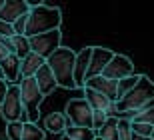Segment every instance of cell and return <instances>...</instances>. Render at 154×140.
I'll list each match as a JSON object with an SVG mask.
<instances>
[{"mask_svg":"<svg viewBox=\"0 0 154 140\" xmlns=\"http://www.w3.org/2000/svg\"><path fill=\"white\" fill-rule=\"evenodd\" d=\"M106 114H108V118H118V108H116V102H112V104H110L108 106V110H106Z\"/></svg>","mask_w":154,"mask_h":140,"instance_id":"cell-30","label":"cell"},{"mask_svg":"<svg viewBox=\"0 0 154 140\" xmlns=\"http://www.w3.org/2000/svg\"><path fill=\"white\" fill-rule=\"evenodd\" d=\"M8 88H10V84L6 80H0V106H2V102H4L6 94H8Z\"/></svg>","mask_w":154,"mask_h":140,"instance_id":"cell-29","label":"cell"},{"mask_svg":"<svg viewBox=\"0 0 154 140\" xmlns=\"http://www.w3.org/2000/svg\"><path fill=\"white\" fill-rule=\"evenodd\" d=\"M64 114L68 118L70 126H82V128H92L94 126V110L84 98H72L66 102ZM94 130V128H92Z\"/></svg>","mask_w":154,"mask_h":140,"instance_id":"cell-4","label":"cell"},{"mask_svg":"<svg viewBox=\"0 0 154 140\" xmlns=\"http://www.w3.org/2000/svg\"><path fill=\"white\" fill-rule=\"evenodd\" d=\"M0 114L6 122H20L24 114V104H22V96H20V86L18 84H10L8 94H6L2 106H0Z\"/></svg>","mask_w":154,"mask_h":140,"instance_id":"cell-6","label":"cell"},{"mask_svg":"<svg viewBox=\"0 0 154 140\" xmlns=\"http://www.w3.org/2000/svg\"><path fill=\"white\" fill-rule=\"evenodd\" d=\"M10 54H12V52L8 50L6 46H2V44H0V62H4V60H6V58H8Z\"/></svg>","mask_w":154,"mask_h":140,"instance_id":"cell-31","label":"cell"},{"mask_svg":"<svg viewBox=\"0 0 154 140\" xmlns=\"http://www.w3.org/2000/svg\"><path fill=\"white\" fill-rule=\"evenodd\" d=\"M84 88L96 90L100 94H104L106 98H110L112 102H118V82L114 80H108L106 76H94V78L86 80Z\"/></svg>","mask_w":154,"mask_h":140,"instance_id":"cell-12","label":"cell"},{"mask_svg":"<svg viewBox=\"0 0 154 140\" xmlns=\"http://www.w3.org/2000/svg\"><path fill=\"white\" fill-rule=\"evenodd\" d=\"M44 64H46V60L42 58V56L30 52L26 58H22V64H20V74H22V78H34L36 72H38Z\"/></svg>","mask_w":154,"mask_h":140,"instance_id":"cell-15","label":"cell"},{"mask_svg":"<svg viewBox=\"0 0 154 140\" xmlns=\"http://www.w3.org/2000/svg\"><path fill=\"white\" fill-rule=\"evenodd\" d=\"M84 100L92 106V110H108V106L112 104L110 98H106L104 94L96 92V90H90V88H84Z\"/></svg>","mask_w":154,"mask_h":140,"instance_id":"cell-17","label":"cell"},{"mask_svg":"<svg viewBox=\"0 0 154 140\" xmlns=\"http://www.w3.org/2000/svg\"><path fill=\"white\" fill-rule=\"evenodd\" d=\"M0 80H6V76H4V70H2V66H0Z\"/></svg>","mask_w":154,"mask_h":140,"instance_id":"cell-33","label":"cell"},{"mask_svg":"<svg viewBox=\"0 0 154 140\" xmlns=\"http://www.w3.org/2000/svg\"><path fill=\"white\" fill-rule=\"evenodd\" d=\"M96 140H102V138H96Z\"/></svg>","mask_w":154,"mask_h":140,"instance_id":"cell-36","label":"cell"},{"mask_svg":"<svg viewBox=\"0 0 154 140\" xmlns=\"http://www.w3.org/2000/svg\"><path fill=\"white\" fill-rule=\"evenodd\" d=\"M132 74H134V64L130 58L124 54H114V58L110 60L102 76H106L108 80H114V82H120L122 78H128Z\"/></svg>","mask_w":154,"mask_h":140,"instance_id":"cell-8","label":"cell"},{"mask_svg":"<svg viewBox=\"0 0 154 140\" xmlns=\"http://www.w3.org/2000/svg\"><path fill=\"white\" fill-rule=\"evenodd\" d=\"M116 52L110 48H102V46H94L92 48V60H90V68L86 74V80L94 78V76H102V72L106 70V66L110 64V60L114 58Z\"/></svg>","mask_w":154,"mask_h":140,"instance_id":"cell-9","label":"cell"},{"mask_svg":"<svg viewBox=\"0 0 154 140\" xmlns=\"http://www.w3.org/2000/svg\"><path fill=\"white\" fill-rule=\"evenodd\" d=\"M140 78H142V74H132V76H128V78L120 80V82H118V100H120V98H124V96L128 94L138 82H140Z\"/></svg>","mask_w":154,"mask_h":140,"instance_id":"cell-22","label":"cell"},{"mask_svg":"<svg viewBox=\"0 0 154 140\" xmlns=\"http://www.w3.org/2000/svg\"><path fill=\"white\" fill-rule=\"evenodd\" d=\"M64 134L72 140H96V130L92 128H82V126H68Z\"/></svg>","mask_w":154,"mask_h":140,"instance_id":"cell-18","label":"cell"},{"mask_svg":"<svg viewBox=\"0 0 154 140\" xmlns=\"http://www.w3.org/2000/svg\"><path fill=\"white\" fill-rule=\"evenodd\" d=\"M118 136H120V140H132V120L120 118L118 120Z\"/></svg>","mask_w":154,"mask_h":140,"instance_id":"cell-24","label":"cell"},{"mask_svg":"<svg viewBox=\"0 0 154 140\" xmlns=\"http://www.w3.org/2000/svg\"><path fill=\"white\" fill-rule=\"evenodd\" d=\"M22 122H10L6 124V138L8 140H22Z\"/></svg>","mask_w":154,"mask_h":140,"instance_id":"cell-23","label":"cell"},{"mask_svg":"<svg viewBox=\"0 0 154 140\" xmlns=\"http://www.w3.org/2000/svg\"><path fill=\"white\" fill-rule=\"evenodd\" d=\"M98 138L102 140H120L118 136V118H108V122L96 132Z\"/></svg>","mask_w":154,"mask_h":140,"instance_id":"cell-19","label":"cell"},{"mask_svg":"<svg viewBox=\"0 0 154 140\" xmlns=\"http://www.w3.org/2000/svg\"><path fill=\"white\" fill-rule=\"evenodd\" d=\"M0 36H4V38H14V36H16V30H14L12 24L0 20Z\"/></svg>","mask_w":154,"mask_h":140,"instance_id":"cell-28","label":"cell"},{"mask_svg":"<svg viewBox=\"0 0 154 140\" xmlns=\"http://www.w3.org/2000/svg\"><path fill=\"white\" fill-rule=\"evenodd\" d=\"M46 138V130H42L38 124L28 122L22 128V140H44Z\"/></svg>","mask_w":154,"mask_h":140,"instance_id":"cell-21","label":"cell"},{"mask_svg":"<svg viewBox=\"0 0 154 140\" xmlns=\"http://www.w3.org/2000/svg\"><path fill=\"white\" fill-rule=\"evenodd\" d=\"M106 122H108V114H106L104 110H94V126H92V128L98 132Z\"/></svg>","mask_w":154,"mask_h":140,"instance_id":"cell-27","label":"cell"},{"mask_svg":"<svg viewBox=\"0 0 154 140\" xmlns=\"http://www.w3.org/2000/svg\"><path fill=\"white\" fill-rule=\"evenodd\" d=\"M20 64H22V60H20L16 54H10L4 62H0V66H2V70H4V76H6V82L8 84H18L20 80H22Z\"/></svg>","mask_w":154,"mask_h":140,"instance_id":"cell-14","label":"cell"},{"mask_svg":"<svg viewBox=\"0 0 154 140\" xmlns=\"http://www.w3.org/2000/svg\"><path fill=\"white\" fill-rule=\"evenodd\" d=\"M152 138H154V132H152Z\"/></svg>","mask_w":154,"mask_h":140,"instance_id":"cell-37","label":"cell"},{"mask_svg":"<svg viewBox=\"0 0 154 140\" xmlns=\"http://www.w3.org/2000/svg\"><path fill=\"white\" fill-rule=\"evenodd\" d=\"M132 132L134 134H140V136H152L154 126L144 124V122H132Z\"/></svg>","mask_w":154,"mask_h":140,"instance_id":"cell-26","label":"cell"},{"mask_svg":"<svg viewBox=\"0 0 154 140\" xmlns=\"http://www.w3.org/2000/svg\"><path fill=\"white\" fill-rule=\"evenodd\" d=\"M62 24V14L60 8L50 4H42L38 8H32L28 14V28H26V36H40V34L52 32V30H60Z\"/></svg>","mask_w":154,"mask_h":140,"instance_id":"cell-2","label":"cell"},{"mask_svg":"<svg viewBox=\"0 0 154 140\" xmlns=\"http://www.w3.org/2000/svg\"><path fill=\"white\" fill-rule=\"evenodd\" d=\"M34 78H36V82H38L40 92H42L44 96L52 94V92L56 90V86H58V80H56V76H54V72H52V68L48 66V64H44V66L40 68Z\"/></svg>","mask_w":154,"mask_h":140,"instance_id":"cell-13","label":"cell"},{"mask_svg":"<svg viewBox=\"0 0 154 140\" xmlns=\"http://www.w3.org/2000/svg\"><path fill=\"white\" fill-rule=\"evenodd\" d=\"M70 126L68 118L64 112H52L44 118V130L52 132V134H60V132H66V128Z\"/></svg>","mask_w":154,"mask_h":140,"instance_id":"cell-16","label":"cell"},{"mask_svg":"<svg viewBox=\"0 0 154 140\" xmlns=\"http://www.w3.org/2000/svg\"><path fill=\"white\" fill-rule=\"evenodd\" d=\"M132 122H144V124L154 126V106H148L146 110H142L134 120H132Z\"/></svg>","mask_w":154,"mask_h":140,"instance_id":"cell-25","label":"cell"},{"mask_svg":"<svg viewBox=\"0 0 154 140\" xmlns=\"http://www.w3.org/2000/svg\"><path fill=\"white\" fill-rule=\"evenodd\" d=\"M154 100V82L142 74L140 82L134 86V88L116 102V108L118 112H142L150 106V102Z\"/></svg>","mask_w":154,"mask_h":140,"instance_id":"cell-3","label":"cell"},{"mask_svg":"<svg viewBox=\"0 0 154 140\" xmlns=\"http://www.w3.org/2000/svg\"><path fill=\"white\" fill-rule=\"evenodd\" d=\"M2 6H4V0H0V8H2Z\"/></svg>","mask_w":154,"mask_h":140,"instance_id":"cell-35","label":"cell"},{"mask_svg":"<svg viewBox=\"0 0 154 140\" xmlns=\"http://www.w3.org/2000/svg\"><path fill=\"white\" fill-rule=\"evenodd\" d=\"M76 56H78V52H74L72 48L60 46V48L46 60V64L52 68V72L56 76L58 86H62V88H76V82H74Z\"/></svg>","mask_w":154,"mask_h":140,"instance_id":"cell-1","label":"cell"},{"mask_svg":"<svg viewBox=\"0 0 154 140\" xmlns=\"http://www.w3.org/2000/svg\"><path fill=\"white\" fill-rule=\"evenodd\" d=\"M92 48H94V46H86V48H82V50L78 52V56H76V68H74L76 88L84 90V86H86V74H88V68H90Z\"/></svg>","mask_w":154,"mask_h":140,"instance_id":"cell-11","label":"cell"},{"mask_svg":"<svg viewBox=\"0 0 154 140\" xmlns=\"http://www.w3.org/2000/svg\"><path fill=\"white\" fill-rule=\"evenodd\" d=\"M12 46H14V54L22 60V58H26V56L32 52V46H30V38L28 36H14L12 38Z\"/></svg>","mask_w":154,"mask_h":140,"instance_id":"cell-20","label":"cell"},{"mask_svg":"<svg viewBox=\"0 0 154 140\" xmlns=\"http://www.w3.org/2000/svg\"><path fill=\"white\" fill-rule=\"evenodd\" d=\"M30 14V6L26 0H4V6L0 8V20L14 26L18 18Z\"/></svg>","mask_w":154,"mask_h":140,"instance_id":"cell-10","label":"cell"},{"mask_svg":"<svg viewBox=\"0 0 154 140\" xmlns=\"http://www.w3.org/2000/svg\"><path fill=\"white\" fill-rule=\"evenodd\" d=\"M132 140H154L152 136H140V134H134L132 132Z\"/></svg>","mask_w":154,"mask_h":140,"instance_id":"cell-32","label":"cell"},{"mask_svg":"<svg viewBox=\"0 0 154 140\" xmlns=\"http://www.w3.org/2000/svg\"><path fill=\"white\" fill-rule=\"evenodd\" d=\"M18 86H20L22 104L26 108V112L30 114L32 122H34V118H38V106H40V102H42V98H44V94L40 92L36 78H22L18 82Z\"/></svg>","mask_w":154,"mask_h":140,"instance_id":"cell-5","label":"cell"},{"mask_svg":"<svg viewBox=\"0 0 154 140\" xmlns=\"http://www.w3.org/2000/svg\"><path fill=\"white\" fill-rule=\"evenodd\" d=\"M60 140H72V138H68L66 134H62V138H60Z\"/></svg>","mask_w":154,"mask_h":140,"instance_id":"cell-34","label":"cell"},{"mask_svg":"<svg viewBox=\"0 0 154 140\" xmlns=\"http://www.w3.org/2000/svg\"><path fill=\"white\" fill-rule=\"evenodd\" d=\"M30 46H32V52L34 54H38L44 60H48L62 46V32L60 30H52V32L40 34V36H32L30 38Z\"/></svg>","mask_w":154,"mask_h":140,"instance_id":"cell-7","label":"cell"}]
</instances>
